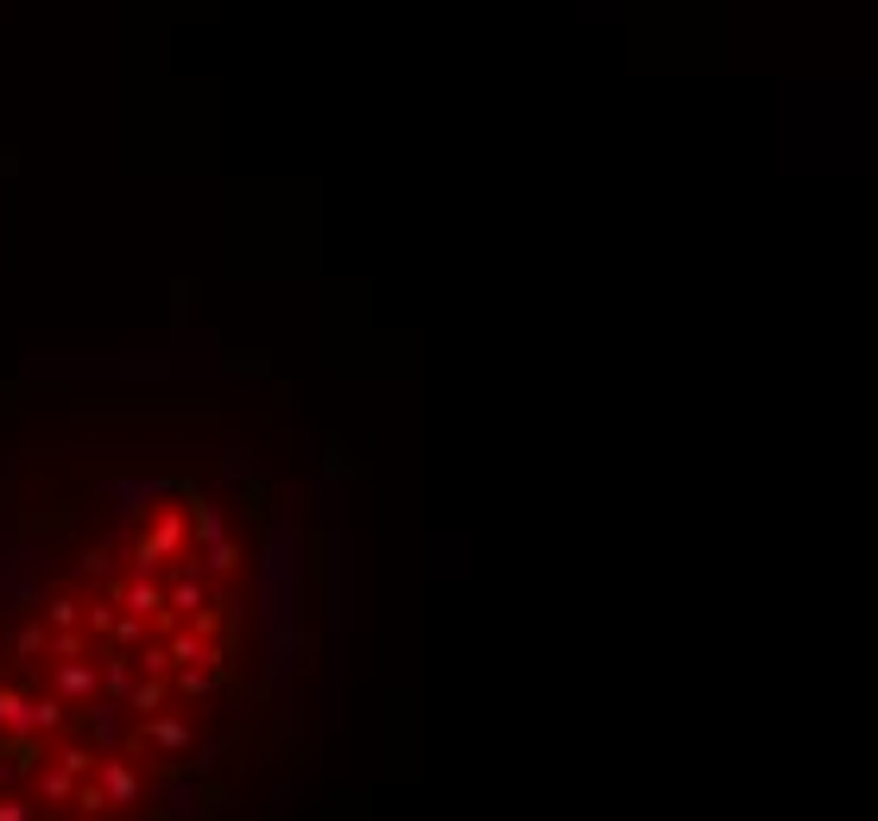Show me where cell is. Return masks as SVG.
Instances as JSON below:
<instances>
[{
  "label": "cell",
  "instance_id": "6da1fadb",
  "mask_svg": "<svg viewBox=\"0 0 878 821\" xmlns=\"http://www.w3.org/2000/svg\"><path fill=\"white\" fill-rule=\"evenodd\" d=\"M330 632L335 518L291 411L133 386L0 436V821H253Z\"/></svg>",
  "mask_w": 878,
  "mask_h": 821
}]
</instances>
